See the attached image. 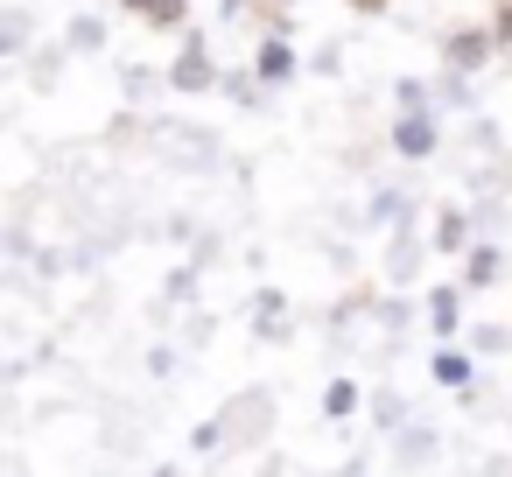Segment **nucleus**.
I'll return each mask as SVG.
<instances>
[{
  "instance_id": "1",
  "label": "nucleus",
  "mask_w": 512,
  "mask_h": 477,
  "mask_svg": "<svg viewBox=\"0 0 512 477\" xmlns=\"http://www.w3.org/2000/svg\"><path fill=\"white\" fill-rule=\"evenodd\" d=\"M393 141H400V155H428V141H435V134H428V120H400V134H393Z\"/></svg>"
},
{
  "instance_id": "3",
  "label": "nucleus",
  "mask_w": 512,
  "mask_h": 477,
  "mask_svg": "<svg viewBox=\"0 0 512 477\" xmlns=\"http://www.w3.org/2000/svg\"><path fill=\"white\" fill-rule=\"evenodd\" d=\"M288 71H295L288 43H267V50H260V78H288Z\"/></svg>"
},
{
  "instance_id": "2",
  "label": "nucleus",
  "mask_w": 512,
  "mask_h": 477,
  "mask_svg": "<svg viewBox=\"0 0 512 477\" xmlns=\"http://www.w3.org/2000/svg\"><path fill=\"white\" fill-rule=\"evenodd\" d=\"M484 50H491L484 36H456V43H449V57H456L463 71H477V64H484Z\"/></svg>"
},
{
  "instance_id": "6",
  "label": "nucleus",
  "mask_w": 512,
  "mask_h": 477,
  "mask_svg": "<svg viewBox=\"0 0 512 477\" xmlns=\"http://www.w3.org/2000/svg\"><path fill=\"white\" fill-rule=\"evenodd\" d=\"M141 8H148L155 22H176V15H183V8H176V0H141Z\"/></svg>"
},
{
  "instance_id": "5",
  "label": "nucleus",
  "mask_w": 512,
  "mask_h": 477,
  "mask_svg": "<svg viewBox=\"0 0 512 477\" xmlns=\"http://www.w3.org/2000/svg\"><path fill=\"white\" fill-rule=\"evenodd\" d=\"M435 246H442V253H456V246H463V218H442V232H435Z\"/></svg>"
},
{
  "instance_id": "4",
  "label": "nucleus",
  "mask_w": 512,
  "mask_h": 477,
  "mask_svg": "<svg viewBox=\"0 0 512 477\" xmlns=\"http://www.w3.org/2000/svg\"><path fill=\"white\" fill-rule=\"evenodd\" d=\"M435 379H449V386H463V379H470V365H463V358H449V351H442V358H435Z\"/></svg>"
}]
</instances>
